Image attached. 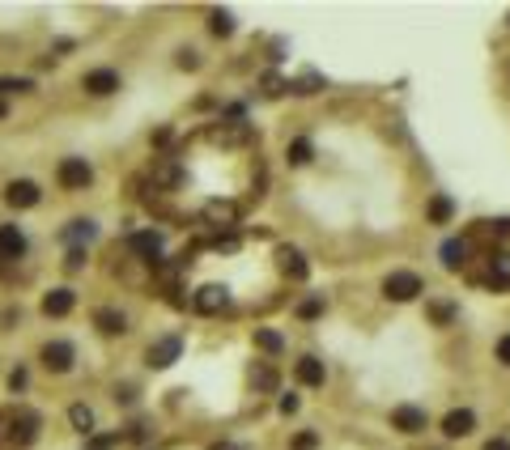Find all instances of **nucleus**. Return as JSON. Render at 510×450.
<instances>
[{"label":"nucleus","mask_w":510,"mask_h":450,"mask_svg":"<svg viewBox=\"0 0 510 450\" xmlns=\"http://www.w3.org/2000/svg\"><path fill=\"white\" fill-rule=\"evenodd\" d=\"M56 179H60V187H68V191H85V187L94 183V166H89L85 158H64L60 170H56Z\"/></svg>","instance_id":"nucleus-1"},{"label":"nucleus","mask_w":510,"mask_h":450,"mask_svg":"<svg viewBox=\"0 0 510 450\" xmlns=\"http://www.w3.org/2000/svg\"><path fill=\"white\" fill-rule=\"evenodd\" d=\"M383 293L392 297V302H412V297L421 293V277L417 272H392V277L383 281Z\"/></svg>","instance_id":"nucleus-2"},{"label":"nucleus","mask_w":510,"mask_h":450,"mask_svg":"<svg viewBox=\"0 0 510 450\" xmlns=\"http://www.w3.org/2000/svg\"><path fill=\"white\" fill-rule=\"evenodd\" d=\"M60 238L68 242V251H85V246L98 238V225H94L89 217H77V221H68L64 230H60Z\"/></svg>","instance_id":"nucleus-3"},{"label":"nucleus","mask_w":510,"mask_h":450,"mask_svg":"<svg viewBox=\"0 0 510 450\" xmlns=\"http://www.w3.org/2000/svg\"><path fill=\"white\" fill-rule=\"evenodd\" d=\"M179 353H183V340L179 336H162V340L149 344V353H145V357H149L153 369H170V365L179 361Z\"/></svg>","instance_id":"nucleus-4"},{"label":"nucleus","mask_w":510,"mask_h":450,"mask_svg":"<svg viewBox=\"0 0 510 450\" xmlns=\"http://www.w3.org/2000/svg\"><path fill=\"white\" fill-rule=\"evenodd\" d=\"M43 200V191H39V183H30V179H13L9 187H5V204L9 208H34Z\"/></svg>","instance_id":"nucleus-5"},{"label":"nucleus","mask_w":510,"mask_h":450,"mask_svg":"<svg viewBox=\"0 0 510 450\" xmlns=\"http://www.w3.org/2000/svg\"><path fill=\"white\" fill-rule=\"evenodd\" d=\"M72 361H77V353H72V344H68V340H52V344H43V365L52 369V374H68Z\"/></svg>","instance_id":"nucleus-6"},{"label":"nucleus","mask_w":510,"mask_h":450,"mask_svg":"<svg viewBox=\"0 0 510 450\" xmlns=\"http://www.w3.org/2000/svg\"><path fill=\"white\" fill-rule=\"evenodd\" d=\"M230 306V289L226 285H204L196 293V310L200 314H217V310H226Z\"/></svg>","instance_id":"nucleus-7"},{"label":"nucleus","mask_w":510,"mask_h":450,"mask_svg":"<svg viewBox=\"0 0 510 450\" xmlns=\"http://www.w3.org/2000/svg\"><path fill=\"white\" fill-rule=\"evenodd\" d=\"M72 306H77V293H72V289H52V293H43V314H47V319H64Z\"/></svg>","instance_id":"nucleus-8"},{"label":"nucleus","mask_w":510,"mask_h":450,"mask_svg":"<svg viewBox=\"0 0 510 450\" xmlns=\"http://www.w3.org/2000/svg\"><path fill=\"white\" fill-rule=\"evenodd\" d=\"M89 94H98V98H107V94H115L119 89V72L115 68H94V72H85V81H81Z\"/></svg>","instance_id":"nucleus-9"},{"label":"nucleus","mask_w":510,"mask_h":450,"mask_svg":"<svg viewBox=\"0 0 510 450\" xmlns=\"http://www.w3.org/2000/svg\"><path fill=\"white\" fill-rule=\"evenodd\" d=\"M128 246L136 255H145L149 264H158V255H162V234L158 230H140V234H128Z\"/></svg>","instance_id":"nucleus-10"},{"label":"nucleus","mask_w":510,"mask_h":450,"mask_svg":"<svg viewBox=\"0 0 510 450\" xmlns=\"http://www.w3.org/2000/svg\"><path fill=\"white\" fill-rule=\"evenodd\" d=\"M392 425L400 433H421L425 429V408H412V404H400L396 412H392Z\"/></svg>","instance_id":"nucleus-11"},{"label":"nucleus","mask_w":510,"mask_h":450,"mask_svg":"<svg viewBox=\"0 0 510 450\" xmlns=\"http://www.w3.org/2000/svg\"><path fill=\"white\" fill-rule=\"evenodd\" d=\"M0 255H9V259L26 255V234H21L17 225H0Z\"/></svg>","instance_id":"nucleus-12"},{"label":"nucleus","mask_w":510,"mask_h":450,"mask_svg":"<svg viewBox=\"0 0 510 450\" xmlns=\"http://www.w3.org/2000/svg\"><path fill=\"white\" fill-rule=\"evenodd\" d=\"M472 425H476V416H472L468 408H455V412H447V420H443V433H447V438H468Z\"/></svg>","instance_id":"nucleus-13"},{"label":"nucleus","mask_w":510,"mask_h":450,"mask_svg":"<svg viewBox=\"0 0 510 450\" xmlns=\"http://www.w3.org/2000/svg\"><path fill=\"white\" fill-rule=\"evenodd\" d=\"M294 369H298V383H302V387H323V378H328V369H323L319 357H302Z\"/></svg>","instance_id":"nucleus-14"},{"label":"nucleus","mask_w":510,"mask_h":450,"mask_svg":"<svg viewBox=\"0 0 510 450\" xmlns=\"http://www.w3.org/2000/svg\"><path fill=\"white\" fill-rule=\"evenodd\" d=\"M204 221H213V225H234V221H238V208L230 204V200H209V204H204Z\"/></svg>","instance_id":"nucleus-15"},{"label":"nucleus","mask_w":510,"mask_h":450,"mask_svg":"<svg viewBox=\"0 0 510 450\" xmlns=\"http://www.w3.org/2000/svg\"><path fill=\"white\" fill-rule=\"evenodd\" d=\"M277 259H281V268H285L294 281H306V259L294 251V246H277Z\"/></svg>","instance_id":"nucleus-16"},{"label":"nucleus","mask_w":510,"mask_h":450,"mask_svg":"<svg viewBox=\"0 0 510 450\" xmlns=\"http://www.w3.org/2000/svg\"><path fill=\"white\" fill-rule=\"evenodd\" d=\"M39 433V416L34 412H17V425H13V442L17 446H30Z\"/></svg>","instance_id":"nucleus-17"},{"label":"nucleus","mask_w":510,"mask_h":450,"mask_svg":"<svg viewBox=\"0 0 510 450\" xmlns=\"http://www.w3.org/2000/svg\"><path fill=\"white\" fill-rule=\"evenodd\" d=\"M464 259H468V242L464 238H447L443 242V268H464Z\"/></svg>","instance_id":"nucleus-18"},{"label":"nucleus","mask_w":510,"mask_h":450,"mask_svg":"<svg viewBox=\"0 0 510 450\" xmlns=\"http://www.w3.org/2000/svg\"><path fill=\"white\" fill-rule=\"evenodd\" d=\"M94 328H103L107 336H119V332H128V319L124 314H119V310H98V314H94Z\"/></svg>","instance_id":"nucleus-19"},{"label":"nucleus","mask_w":510,"mask_h":450,"mask_svg":"<svg viewBox=\"0 0 510 450\" xmlns=\"http://www.w3.org/2000/svg\"><path fill=\"white\" fill-rule=\"evenodd\" d=\"M489 281L493 285H510V251H493L489 255Z\"/></svg>","instance_id":"nucleus-20"},{"label":"nucleus","mask_w":510,"mask_h":450,"mask_svg":"<svg viewBox=\"0 0 510 450\" xmlns=\"http://www.w3.org/2000/svg\"><path fill=\"white\" fill-rule=\"evenodd\" d=\"M68 420H72V429H77V433H94V412L85 404H72L68 408Z\"/></svg>","instance_id":"nucleus-21"},{"label":"nucleus","mask_w":510,"mask_h":450,"mask_svg":"<svg viewBox=\"0 0 510 450\" xmlns=\"http://www.w3.org/2000/svg\"><path fill=\"white\" fill-rule=\"evenodd\" d=\"M255 344L264 348V353H281V348H285V336L273 332V328H255Z\"/></svg>","instance_id":"nucleus-22"},{"label":"nucleus","mask_w":510,"mask_h":450,"mask_svg":"<svg viewBox=\"0 0 510 450\" xmlns=\"http://www.w3.org/2000/svg\"><path fill=\"white\" fill-rule=\"evenodd\" d=\"M451 213H455V204H451V195H434V200H429V221H434V225H443V221H451Z\"/></svg>","instance_id":"nucleus-23"},{"label":"nucleus","mask_w":510,"mask_h":450,"mask_svg":"<svg viewBox=\"0 0 510 450\" xmlns=\"http://www.w3.org/2000/svg\"><path fill=\"white\" fill-rule=\"evenodd\" d=\"M209 30H213L217 39H226V34H234V17H230L226 9H217V13L209 17Z\"/></svg>","instance_id":"nucleus-24"},{"label":"nucleus","mask_w":510,"mask_h":450,"mask_svg":"<svg viewBox=\"0 0 510 450\" xmlns=\"http://www.w3.org/2000/svg\"><path fill=\"white\" fill-rule=\"evenodd\" d=\"M153 183H158V187H175V183H179V166H175V162L153 166Z\"/></svg>","instance_id":"nucleus-25"},{"label":"nucleus","mask_w":510,"mask_h":450,"mask_svg":"<svg viewBox=\"0 0 510 450\" xmlns=\"http://www.w3.org/2000/svg\"><path fill=\"white\" fill-rule=\"evenodd\" d=\"M34 81L30 77H0V94H30Z\"/></svg>","instance_id":"nucleus-26"},{"label":"nucleus","mask_w":510,"mask_h":450,"mask_svg":"<svg viewBox=\"0 0 510 450\" xmlns=\"http://www.w3.org/2000/svg\"><path fill=\"white\" fill-rule=\"evenodd\" d=\"M289 162H294V166H306V162H310V140H294V144H289Z\"/></svg>","instance_id":"nucleus-27"},{"label":"nucleus","mask_w":510,"mask_h":450,"mask_svg":"<svg viewBox=\"0 0 510 450\" xmlns=\"http://www.w3.org/2000/svg\"><path fill=\"white\" fill-rule=\"evenodd\" d=\"M319 310H323V297H306V302L298 306V319H315Z\"/></svg>","instance_id":"nucleus-28"},{"label":"nucleus","mask_w":510,"mask_h":450,"mask_svg":"<svg viewBox=\"0 0 510 450\" xmlns=\"http://www.w3.org/2000/svg\"><path fill=\"white\" fill-rule=\"evenodd\" d=\"M255 387L273 391V387H277V374H273V369H255Z\"/></svg>","instance_id":"nucleus-29"},{"label":"nucleus","mask_w":510,"mask_h":450,"mask_svg":"<svg viewBox=\"0 0 510 450\" xmlns=\"http://www.w3.org/2000/svg\"><path fill=\"white\" fill-rule=\"evenodd\" d=\"M277 408H281L285 416H294V412H298V395H281V404H277Z\"/></svg>","instance_id":"nucleus-30"},{"label":"nucleus","mask_w":510,"mask_h":450,"mask_svg":"<svg viewBox=\"0 0 510 450\" xmlns=\"http://www.w3.org/2000/svg\"><path fill=\"white\" fill-rule=\"evenodd\" d=\"M281 89H289L281 77H264V94H281Z\"/></svg>","instance_id":"nucleus-31"},{"label":"nucleus","mask_w":510,"mask_h":450,"mask_svg":"<svg viewBox=\"0 0 510 450\" xmlns=\"http://www.w3.org/2000/svg\"><path fill=\"white\" fill-rule=\"evenodd\" d=\"M498 361H502V365H510V336H502V340H498Z\"/></svg>","instance_id":"nucleus-32"},{"label":"nucleus","mask_w":510,"mask_h":450,"mask_svg":"<svg viewBox=\"0 0 510 450\" xmlns=\"http://www.w3.org/2000/svg\"><path fill=\"white\" fill-rule=\"evenodd\" d=\"M64 264H68V272H77V268L85 264V251H68V259H64Z\"/></svg>","instance_id":"nucleus-33"},{"label":"nucleus","mask_w":510,"mask_h":450,"mask_svg":"<svg viewBox=\"0 0 510 450\" xmlns=\"http://www.w3.org/2000/svg\"><path fill=\"white\" fill-rule=\"evenodd\" d=\"M9 387H13V391L26 387V369H13V374H9Z\"/></svg>","instance_id":"nucleus-34"},{"label":"nucleus","mask_w":510,"mask_h":450,"mask_svg":"<svg viewBox=\"0 0 510 450\" xmlns=\"http://www.w3.org/2000/svg\"><path fill=\"white\" fill-rule=\"evenodd\" d=\"M315 442H319V438H315V433H298V442H294V450H310Z\"/></svg>","instance_id":"nucleus-35"},{"label":"nucleus","mask_w":510,"mask_h":450,"mask_svg":"<svg viewBox=\"0 0 510 450\" xmlns=\"http://www.w3.org/2000/svg\"><path fill=\"white\" fill-rule=\"evenodd\" d=\"M200 60H196V52H179V68H196Z\"/></svg>","instance_id":"nucleus-36"},{"label":"nucleus","mask_w":510,"mask_h":450,"mask_svg":"<svg viewBox=\"0 0 510 450\" xmlns=\"http://www.w3.org/2000/svg\"><path fill=\"white\" fill-rule=\"evenodd\" d=\"M485 450H510V442L506 438H493V442H485Z\"/></svg>","instance_id":"nucleus-37"},{"label":"nucleus","mask_w":510,"mask_h":450,"mask_svg":"<svg viewBox=\"0 0 510 450\" xmlns=\"http://www.w3.org/2000/svg\"><path fill=\"white\" fill-rule=\"evenodd\" d=\"M115 446V438H94V450H111Z\"/></svg>","instance_id":"nucleus-38"},{"label":"nucleus","mask_w":510,"mask_h":450,"mask_svg":"<svg viewBox=\"0 0 510 450\" xmlns=\"http://www.w3.org/2000/svg\"><path fill=\"white\" fill-rule=\"evenodd\" d=\"M213 450H238V446H230V442H217V446H213Z\"/></svg>","instance_id":"nucleus-39"},{"label":"nucleus","mask_w":510,"mask_h":450,"mask_svg":"<svg viewBox=\"0 0 510 450\" xmlns=\"http://www.w3.org/2000/svg\"><path fill=\"white\" fill-rule=\"evenodd\" d=\"M5 115H9V107H5V103H0V119H5Z\"/></svg>","instance_id":"nucleus-40"}]
</instances>
